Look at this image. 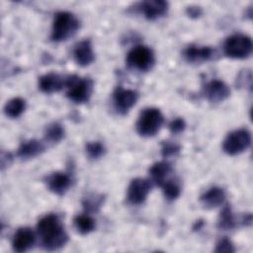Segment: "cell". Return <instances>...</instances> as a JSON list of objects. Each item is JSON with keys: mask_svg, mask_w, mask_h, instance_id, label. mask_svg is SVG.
Returning <instances> with one entry per match:
<instances>
[{"mask_svg": "<svg viewBox=\"0 0 253 253\" xmlns=\"http://www.w3.org/2000/svg\"><path fill=\"white\" fill-rule=\"evenodd\" d=\"M37 229L46 250H57L67 242V234L56 214L49 213L42 216L38 222Z\"/></svg>", "mask_w": 253, "mask_h": 253, "instance_id": "1", "label": "cell"}, {"mask_svg": "<svg viewBox=\"0 0 253 253\" xmlns=\"http://www.w3.org/2000/svg\"><path fill=\"white\" fill-rule=\"evenodd\" d=\"M79 29L78 19L69 12L55 14L50 39L53 42H62L71 38Z\"/></svg>", "mask_w": 253, "mask_h": 253, "instance_id": "2", "label": "cell"}, {"mask_svg": "<svg viewBox=\"0 0 253 253\" xmlns=\"http://www.w3.org/2000/svg\"><path fill=\"white\" fill-rule=\"evenodd\" d=\"M163 116L156 108L143 110L136 122V130L141 136L149 137L155 135L163 124Z\"/></svg>", "mask_w": 253, "mask_h": 253, "instance_id": "3", "label": "cell"}, {"mask_svg": "<svg viewBox=\"0 0 253 253\" xmlns=\"http://www.w3.org/2000/svg\"><path fill=\"white\" fill-rule=\"evenodd\" d=\"M65 86L67 87V97L75 103H85L91 96L92 81L88 78H79L75 75L69 76L66 78Z\"/></svg>", "mask_w": 253, "mask_h": 253, "instance_id": "4", "label": "cell"}, {"mask_svg": "<svg viewBox=\"0 0 253 253\" xmlns=\"http://www.w3.org/2000/svg\"><path fill=\"white\" fill-rule=\"evenodd\" d=\"M224 53L231 58H246L252 52V41L245 35H233L223 44Z\"/></svg>", "mask_w": 253, "mask_h": 253, "instance_id": "5", "label": "cell"}, {"mask_svg": "<svg viewBox=\"0 0 253 253\" xmlns=\"http://www.w3.org/2000/svg\"><path fill=\"white\" fill-rule=\"evenodd\" d=\"M251 143V133L246 128H239L227 134L222 149L228 155H237L246 150Z\"/></svg>", "mask_w": 253, "mask_h": 253, "instance_id": "6", "label": "cell"}, {"mask_svg": "<svg viewBox=\"0 0 253 253\" xmlns=\"http://www.w3.org/2000/svg\"><path fill=\"white\" fill-rule=\"evenodd\" d=\"M127 64L139 71H147L154 64V54L152 50L144 45L134 46L126 55Z\"/></svg>", "mask_w": 253, "mask_h": 253, "instance_id": "7", "label": "cell"}, {"mask_svg": "<svg viewBox=\"0 0 253 253\" xmlns=\"http://www.w3.org/2000/svg\"><path fill=\"white\" fill-rule=\"evenodd\" d=\"M114 105L120 114H126L136 103L138 95L136 91L118 87L113 95Z\"/></svg>", "mask_w": 253, "mask_h": 253, "instance_id": "8", "label": "cell"}, {"mask_svg": "<svg viewBox=\"0 0 253 253\" xmlns=\"http://www.w3.org/2000/svg\"><path fill=\"white\" fill-rule=\"evenodd\" d=\"M149 181L141 178L133 179L127 188V201L132 205L142 204L150 191Z\"/></svg>", "mask_w": 253, "mask_h": 253, "instance_id": "9", "label": "cell"}, {"mask_svg": "<svg viewBox=\"0 0 253 253\" xmlns=\"http://www.w3.org/2000/svg\"><path fill=\"white\" fill-rule=\"evenodd\" d=\"M230 90L228 86L220 80H212L205 87V95L211 103H220L228 98Z\"/></svg>", "mask_w": 253, "mask_h": 253, "instance_id": "10", "label": "cell"}, {"mask_svg": "<svg viewBox=\"0 0 253 253\" xmlns=\"http://www.w3.org/2000/svg\"><path fill=\"white\" fill-rule=\"evenodd\" d=\"M34 242L35 234L33 230L29 227H21L16 231L13 237L12 245L16 252L22 253L28 251L34 245Z\"/></svg>", "mask_w": 253, "mask_h": 253, "instance_id": "11", "label": "cell"}, {"mask_svg": "<svg viewBox=\"0 0 253 253\" xmlns=\"http://www.w3.org/2000/svg\"><path fill=\"white\" fill-rule=\"evenodd\" d=\"M139 10L148 20H155L166 14L168 3L163 0H149L140 3Z\"/></svg>", "mask_w": 253, "mask_h": 253, "instance_id": "12", "label": "cell"}, {"mask_svg": "<svg viewBox=\"0 0 253 253\" xmlns=\"http://www.w3.org/2000/svg\"><path fill=\"white\" fill-rule=\"evenodd\" d=\"M72 179L69 174L64 173V172H55L52 173L48 178H47V186L48 189L58 195L61 196L63 195L71 186Z\"/></svg>", "mask_w": 253, "mask_h": 253, "instance_id": "13", "label": "cell"}, {"mask_svg": "<svg viewBox=\"0 0 253 253\" xmlns=\"http://www.w3.org/2000/svg\"><path fill=\"white\" fill-rule=\"evenodd\" d=\"M75 61L81 66H87L94 60V52L90 41L84 40L78 42L73 50Z\"/></svg>", "mask_w": 253, "mask_h": 253, "instance_id": "14", "label": "cell"}, {"mask_svg": "<svg viewBox=\"0 0 253 253\" xmlns=\"http://www.w3.org/2000/svg\"><path fill=\"white\" fill-rule=\"evenodd\" d=\"M213 52L214 50L210 46L190 45L185 49L184 55L189 62L201 63L211 59L213 55Z\"/></svg>", "mask_w": 253, "mask_h": 253, "instance_id": "15", "label": "cell"}, {"mask_svg": "<svg viewBox=\"0 0 253 253\" xmlns=\"http://www.w3.org/2000/svg\"><path fill=\"white\" fill-rule=\"evenodd\" d=\"M66 79L61 77L58 74L48 73L42 75L39 79V87L44 93H53L62 89L65 85Z\"/></svg>", "mask_w": 253, "mask_h": 253, "instance_id": "16", "label": "cell"}, {"mask_svg": "<svg viewBox=\"0 0 253 253\" xmlns=\"http://www.w3.org/2000/svg\"><path fill=\"white\" fill-rule=\"evenodd\" d=\"M44 151V145L42 141L31 139L23 142L18 149V156L23 159L33 158Z\"/></svg>", "mask_w": 253, "mask_h": 253, "instance_id": "17", "label": "cell"}, {"mask_svg": "<svg viewBox=\"0 0 253 253\" xmlns=\"http://www.w3.org/2000/svg\"><path fill=\"white\" fill-rule=\"evenodd\" d=\"M225 199V193L223 189L218 187L211 188L207 191L202 197L201 202L202 204L208 209H213L215 207L220 206Z\"/></svg>", "mask_w": 253, "mask_h": 253, "instance_id": "18", "label": "cell"}, {"mask_svg": "<svg viewBox=\"0 0 253 253\" xmlns=\"http://www.w3.org/2000/svg\"><path fill=\"white\" fill-rule=\"evenodd\" d=\"M172 168L170 166V164H168L167 162L161 161V162H156L154 163L150 169H149V174L150 177L152 179V181L158 185V186H162L167 180L169 174L171 173Z\"/></svg>", "mask_w": 253, "mask_h": 253, "instance_id": "19", "label": "cell"}, {"mask_svg": "<svg viewBox=\"0 0 253 253\" xmlns=\"http://www.w3.org/2000/svg\"><path fill=\"white\" fill-rule=\"evenodd\" d=\"M26 108V102L22 98H14L7 102L4 107V112L9 118H18Z\"/></svg>", "mask_w": 253, "mask_h": 253, "instance_id": "20", "label": "cell"}, {"mask_svg": "<svg viewBox=\"0 0 253 253\" xmlns=\"http://www.w3.org/2000/svg\"><path fill=\"white\" fill-rule=\"evenodd\" d=\"M74 225L81 234H88L95 229V221L88 214L76 215L74 218Z\"/></svg>", "mask_w": 253, "mask_h": 253, "instance_id": "21", "label": "cell"}, {"mask_svg": "<svg viewBox=\"0 0 253 253\" xmlns=\"http://www.w3.org/2000/svg\"><path fill=\"white\" fill-rule=\"evenodd\" d=\"M218 227L222 230H231L235 227V219L229 206L222 209L218 218Z\"/></svg>", "mask_w": 253, "mask_h": 253, "instance_id": "22", "label": "cell"}, {"mask_svg": "<svg viewBox=\"0 0 253 253\" xmlns=\"http://www.w3.org/2000/svg\"><path fill=\"white\" fill-rule=\"evenodd\" d=\"M63 136H64V129L59 124L53 123L46 126L44 131V138L46 141L55 143L60 141L63 138Z\"/></svg>", "mask_w": 253, "mask_h": 253, "instance_id": "23", "label": "cell"}, {"mask_svg": "<svg viewBox=\"0 0 253 253\" xmlns=\"http://www.w3.org/2000/svg\"><path fill=\"white\" fill-rule=\"evenodd\" d=\"M103 201H104V198L101 195H90L84 198L82 205L86 211L92 212V211H97L101 208Z\"/></svg>", "mask_w": 253, "mask_h": 253, "instance_id": "24", "label": "cell"}, {"mask_svg": "<svg viewBox=\"0 0 253 253\" xmlns=\"http://www.w3.org/2000/svg\"><path fill=\"white\" fill-rule=\"evenodd\" d=\"M161 187L163 189V194L165 198L169 201L177 199L180 195V186L176 181L168 180Z\"/></svg>", "mask_w": 253, "mask_h": 253, "instance_id": "25", "label": "cell"}, {"mask_svg": "<svg viewBox=\"0 0 253 253\" xmlns=\"http://www.w3.org/2000/svg\"><path fill=\"white\" fill-rule=\"evenodd\" d=\"M86 151L90 158L98 159L105 153V146L100 141L89 142L86 145Z\"/></svg>", "mask_w": 253, "mask_h": 253, "instance_id": "26", "label": "cell"}, {"mask_svg": "<svg viewBox=\"0 0 253 253\" xmlns=\"http://www.w3.org/2000/svg\"><path fill=\"white\" fill-rule=\"evenodd\" d=\"M180 151V145H178L175 142L172 141H164L162 143V148H161V153L162 156L167 158L170 156L176 155Z\"/></svg>", "mask_w": 253, "mask_h": 253, "instance_id": "27", "label": "cell"}, {"mask_svg": "<svg viewBox=\"0 0 253 253\" xmlns=\"http://www.w3.org/2000/svg\"><path fill=\"white\" fill-rule=\"evenodd\" d=\"M252 82V75L251 71L248 69H245L239 73V75L236 78V83L241 87H251Z\"/></svg>", "mask_w": 253, "mask_h": 253, "instance_id": "28", "label": "cell"}, {"mask_svg": "<svg viewBox=\"0 0 253 253\" xmlns=\"http://www.w3.org/2000/svg\"><path fill=\"white\" fill-rule=\"evenodd\" d=\"M214 251L218 252V253H221V252L231 253V252H234V246L229 239L222 238L217 242Z\"/></svg>", "mask_w": 253, "mask_h": 253, "instance_id": "29", "label": "cell"}, {"mask_svg": "<svg viewBox=\"0 0 253 253\" xmlns=\"http://www.w3.org/2000/svg\"><path fill=\"white\" fill-rule=\"evenodd\" d=\"M186 127L185 121L182 118H176L169 124V129L173 134L181 133Z\"/></svg>", "mask_w": 253, "mask_h": 253, "instance_id": "30", "label": "cell"}, {"mask_svg": "<svg viewBox=\"0 0 253 253\" xmlns=\"http://www.w3.org/2000/svg\"><path fill=\"white\" fill-rule=\"evenodd\" d=\"M187 13L190 17L197 18L202 14V9L198 6H190L187 8Z\"/></svg>", "mask_w": 253, "mask_h": 253, "instance_id": "31", "label": "cell"}]
</instances>
